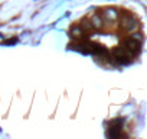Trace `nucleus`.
Returning <instances> with one entry per match:
<instances>
[{"label": "nucleus", "instance_id": "obj_1", "mask_svg": "<svg viewBox=\"0 0 147 139\" xmlns=\"http://www.w3.org/2000/svg\"><path fill=\"white\" fill-rule=\"evenodd\" d=\"M131 54L124 48V46H117L113 49V58L115 62H118L120 65H127L131 62Z\"/></svg>", "mask_w": 147, "mask_h": 139}, {"label": "nucleus", "instance_id": "obj_2", "mask_svg": "<svg viewBox=\"0 0 147 139\" xmlns=\"http://www.w3.org/2000/svg\"><path fill=\"white\" fill-rule=\"evenodd\" d=\"M137 26H138V23L133 16H130V15H123L121 16V28L125 32H131V31L137 29Z\"/></svg>", "mask_w": 147, "mask_h": 139}, {"label": "nucleus", "instance_id": "obj_3", "mask_svg": "<svg viewBox=\"0 0 147 139\" xmlns=\"http://www.w3.org/2000/svg\"><path fill=\"white\" fill-rule=\"evenodd\" d=\"M124 48H125L131 55H136V54H138L140 49H141V41L134 39V38H128V39L124 42Z\"/></svg>", "mask_w": 147, "mask_h": 139}, {"label": "nucleus", "instance_id": "obj_4", "mask_svg": "<svg viewBox=\"0 0 147 139\" xmlns=\"http://www.w3.org/2000/svg\"><path fill=\"white\" fill-rule=\"evenodd\" d=\"M69 35H71V38H72V39H75V41H82V39L85 38L87 32H85L80 25H75V26H72V28H71Z\"/></svg>", "mask_w": 147, "mask_h": 139}, {"label": "nucleus", "instance_id": "obj_5", "mask_svg": "<svg viewBox=\"0 0 147 139\" xmlns=\"http://www.w3.org/2000/svg\"><path fill=\"white\" fill-rule=\"evenodd\" d=\"M90 20H91L92 29H97V31L102 29V26H104V19H102V16H100V15H92V16L90 18Z\"/></svg>", "mask_w": 147, "mask_h": 139}, {"label": "nucleus", "instance_id": "obj_6", "mask_svg": "<svg viewBox=\"0 0 147 139\" xmlns=\"http://www.w3.org/2000/svg\"><path fill=\"white\" fill-rule=\"evenodd\" d=\"M102 16H104L105 20H108V22H114V20L118 18V12H117L115 9H113V7H108V9H105V10L102 12Z\"/></svg>", "mask_w": 147, "mask_h": 139}, {"label": "nucleus", "instance_id": "obj_7", "mask_svg": "<svg viewBox=\"0 0 147 139\" xmlns=\"http://www.w3.org/2000/svg\"><path fill=\"white\" fill-rule=\"evenodd\" d=\"M80 26L85 31V32H88V31H91L92 29V25H91V20H90V18H84V19H81V23H80Z\"/></svg>", "mask_w": 147, "mask_h": 139}, {"label": "nucleus", "instance_id": "obj_8", "mask_svg": "<svg viewBox=\"0 0 147 139\" xmlns=\"http://www.w3.org/2000/svg\"><path fill=\"white\" fill-rule=\"evenodd\" d=\"M131 38H134V39H138V41H143V36H141V33H133V35H131Z\"/></svg>", "mask_w": 147, "mask_h": 139}]
</instances>
